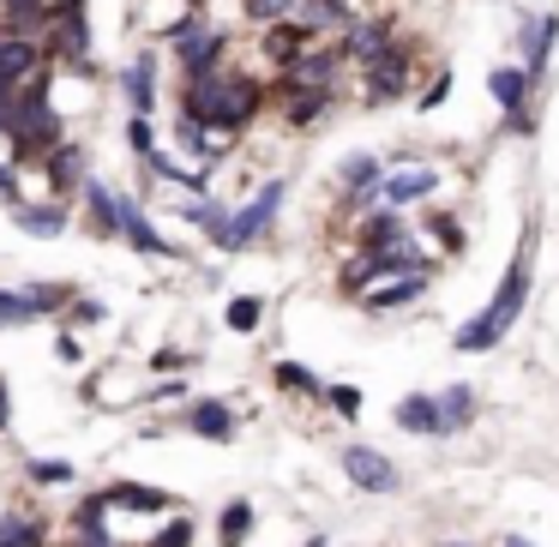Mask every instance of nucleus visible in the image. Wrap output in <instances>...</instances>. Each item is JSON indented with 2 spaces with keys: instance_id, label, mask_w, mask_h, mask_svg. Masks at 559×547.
I'll use <instances>...</instances> for the list:
<instances>
[{
  "instance_id": "f257e3e1",
  "label": "nucleus",
  "mask_w": 559,
  "mask_h": 547,
  "mask_svg": "<svg viewBox=\"0 0 559 547\" xmlns=\"http://www.w3.org/2000/svg\"><path fill=\"white\" fill-rule=\"evenodd\" d=\"M265 109V91L253 85V79L229 73V67H211V73L199 79H181V115L199 127H211V133H241L253 115Z\"/></svg>"
},
{
  "instance_id": "f03ea898",
  "label": "nucleus",
  "mask_w": 559,
  "mask_h": 547,
  "mask_svg": "<svg viewBox=\"0 0 559 547\" xmlns=\"http://www.w3.org/2000/svg\"><path fill=\"white\" fill-rule=\"evenodd\" d=\"M0 127L13 133L19 163H43V151L61 145V109L49 103V85H25L13 97H0Z\"/></svg>"
},
{
  "instance_id": "7ed1b4c3",
  "label": "nucleus",
  "mask_w": 559,
  "mask_h": 547,
  "mask_svg": "<svg viewBox=\"0 0 559 547\" xmlns=\"http://www.w3.org/2000/svg\"><path fill=\"white\" fill-rule=\"evenodd\" d=\"M523 295H530V265H523V253L511 259V271H506V283L493 289V301L481 307V313L469 319V325H457V349L463 355H481V349H493L499 337H506L511 325H518V313H523Z\"/></svg>"
},
{
  "instance_id": "20e7f679",
  "label": "nucleus",
  "mask_w": 559,
  "mask_h": 547,
  "mask_svg": "<svg viewBox=\"0 0 559 547\" xmlns=\"http://www.w3.org/2000/svg\"><path fill=\"white\" fill-rule=\"evenodd\" d=\"M43 79H49V49L25 31H0V97L43 85Z\"/></svg>"
},
{
  "instance_id": "39448f33",
  "label": "nucleus",
  "mask_w": 559,
  "mask_h": 547,
  "mask_svg": "<svg viewBox=\"0 0 559 547\" xmlns=\"http://www.w3.org/2000/svg\"><path fill=\"white\" fill-rule=\"evenodd\" d=\"M169 49H175V67H181V79H199V73H211V67H223V49H229V37H223L211 19H187L181 31L169 37Z\"/></svg>"
},
{
  "instance_id": "423d86ee",
  "label": "nucleus",
  "mask_w": 559,
  "mask_h": 547,
  "mask_svg": "<svg viewBox=\"0 0 559 547\" xmlns=\"http://www.w3.org/2000/svg\"><path fill=\"white\" fill-rule=\"evenodd\" d=\"M283 193H289L283 181H265V187H259V193H253V199H247V205L229 217V241H223V253H247V247H253L259 235L271 229V223H277Z\"/></svg>"
},
{
  "instance_id": "0eeeda50",
  "label": "nucleus",
  "mask_w": 559,
  "mask_h": 547,
  "mask_svg": "<svg viewBox=\"0 0 559 547\" xmlns=\"http://www.w3.org/2000/svg\"><path fill=\"white\" fill-rule=\"evenodd\" d=\"M13 223H19V235L61 241V235L73 229V205H67V199H19V205H13Z\"/></svg>"
},
{
  "instance_id": "6e6552de",
  "label": "nucleus",
  "mask_w": 559,
  "mask_h": 547,
  "mask_svg": "<svg viewBox=\"0 0 559 547\" xmlns=\"http://www.w3.org/2000/svg\"><path fill=\"white\" fill-rule=\"evenodd\" d=\"M121 199L109 181H97V175H85V187H79V205H85V229L97 235V241H115V229H121Z\"/></svg>"
},
{
  "instance_id": "1a4fd4ad",
  "label": "nucleus",
  "mask_w": 559,
  "mask_h": 547,
  "mask_svg": "<svg viewBox=\"0 0 559 547\" xmlns=\"http://www.w3.org/2000/svg\"><path fill=\"white\" fill-rule=\"evenodd\" d=\"M343 475H349L361 494H391V487H397V463L379 457L373 445H343Z\"/></svg>"
},
{
  "instance_id": "9d476101",
  "label": "nucleus",
  "mask_w": 559,
  "mask_h": 547,
  "mask_svg": "<svg viewBox=\"0 0 559 547\" xmlns=\"http://www.w3.org/2000/svg\"><path fill=\"white\" fill-rule=\"evenodd\" d=\"M115 241H121V247H133V253H145V259H163V253H175V247L163 241V229L145 217V205H139L133 193L121 199V229H115Z\"/></svg>"
},
{
  "instance_id": "9b49d317",
  "label": "nucleus",
  "mask_w": 559,
  "mask_h": 547,
  "mask_svg": "<svg viewBox=\"0 0 559 547\" xmlns=\"http://www.w3.org/2000/svg\"><path fill=\"white\" fill-rule=\"evenodd\" d=\"M115 85H121V97L133 103V115H157V55H133V61L121 67V73H115Z\"/></svg>"
},
{
  "instance_id": "f8f14e48",
  "label": "nucleus",
  "mask_w": 559,
  "mask_h": 547,
  "mask_svg": "<svg viewBox=\"0 0 559 547\" xmlns=\"http://www.w3.org/2000/svg\"><path fill=\"white\" fill-rule=\"evenodd\" d=\"M403 85H409V49L385 43V55H379V61H367V103H391Z\"/></svg>"
},
{
  "instance_id": "ddd939ff",
  "label": "nucleus",
  "mask_w": 559,
  "mask_h": 547,
  "mask_svg": "<svg viewBox=\"0 0 559 547\" xmlns=\"http://www.w3.org/2000/svg\"><path fill=\"white\" fill-rule=\"evenodd\" d=\"M181 427H187V433H199V439H211V445H229V439H235V409L223 397H199V403H187Z\"/></svg>"
},
{
  "instance_id": "4468645a",
  "label": "nucleus",
  "mask_w": 559,
  "mask_h": 547,
  "mask_svg": "<svg viewBox=\"0 0 559 547\" xmlns=\"http://www.w3.org/2000/svg\"><path fill=\"white\" fill-rule=\"evenodd\" d=\"M433 187H439V175H433V169H397V175H385V181L373 187V205L403 211V205H415V199H427Z\"/></svg>"
},
{
  "instance_id": "2eb2a0df",
  "label": "nucleus",
  "mask_w": 559,
  "mask_h": 547,
  "mask_svg": "<svg viewBox=\"0 0 559 547\" xmlns=\"http://www.w3.org/2000/svg\"><path fill=\"white\" fill-rule=\"evenodd\" d=\"M427 289V271H403V277H385V283H367L361 301L373 307V313H391V307H409L415 295Z\"/></svg>"
},
{
  "instance_id": "dca6fc26",
  "label": "nucleus",
  "mask_w": 559,
  "mask_h": 547,
  "mask_svg": "<svg viewBox=\"0 0 559 547\" xmlns=\"http://www.w3.org/2000/svg\"><path fill=\"white\" fill-rule=\"evenodd\" d=\"M337 67H343V55H337V49H301V55L289 61V79H283V85H313V91H331Z\"/></svg>"
},
{
  "instance_id": "f3484780",
  "label": "nucleus",
  "mask_w": 559,
  "mask_h": 547,
  "mask_svg": "<svg viewBox=\"0 0 559 547\" xmlns=\"http://www.w3.org/2000/svg\"><path fill=\"white\" fill-rule=\"evenodd\" d=\"M554 19H530V25H523V79H542V67H547V49H554Z\"/></svg>"
},
{
  "instance_id": "a211bd4d",
  "label": "nucleus",
  "mask_w": 559,
  "mask_h": 547,
  "mask_svg": "<svg viewBox=\"0 0 559 547\" xmlns=\"http://www.w3.org/2000/svg\"><path fill=\"white\" fill-rule=\"evenodd\" d=\"M397 427H403V433H421V439H439V433H445L433 397H403V403H397Z\"/></svg>"
},
{
  "instance_id": "6ab92c4d",
  "label": "nucleus",
  "mask_w": 559,
  "mask_h": 547,
  "mask_svg": "<svg viewBox=\"0 0 559 547\" xmlns=\"http://www.w3.org/2000/svg\"><path fill=\"white\" fill-rule=\"evenodd\" d=\"M385 43H391V25H349V37H343V61H379L385 55Z\"/></svg>"
},
{
  "instance_id": "aec40b11",
  "label": "nucleus",
  "mask_w": 559,
  "mask_h": 547,
  "mask_svg": "<svg viewBox=\"0 0 559 547\" xmlns=\"http://www.w3.org/2000/svg\"><path fill=\"white\" fill-rule=\"evenodd\" d=\"M253 535V499H229L217 511V547H241Z\"/></svg>"
},
{
  "instance_id": "412c9836",
  "label": "nucleus",
  "mask_w": 559,
  "mask_h": 547,
  "mask_svg": "<svg viewBox=\"0 0 559 547\" xmlns=\"http://www.w3.org/2000/svg\"><path fill=\"white\" fill-rule=\"evenodd\" d=\"M0 547H49V535H43V523L31 511H7L0 518Z\"/></svg>"
},
{
  "instance_id": "4be33fe9",
  "label": "nucleus",
  "mask_w": 559,
  "mask_h": 547,
  "mask_svg": "<svg viewBox=\"0 0 559 547\" xmlns=\"http://www.w3.org/2000/svg\"><path fill=\"white\" fill-rule=\"evenodd\" d=\"M301 49H307V25H283V19H277V25L265 31V55H271L277 67H289Z\"/></svg>"
},
{
  "instance_id": "5701e85b",
  "label": "nucleus",
  "mask_w": 559,
  "mask_h": 547,
  "mask_svg": "<svg viewBox=\"0 0 559 547\" xmlns=\"http://www.w3.org/2000/svg\"><path fill=\"white\" fill-rule=\"evenodd\" d=\"M25 295H31V307H37L43 319H61L67 307H73V283H25Z\"/></svg>"
},
{
  "instance_id": "b1692460",
  "label": "nucleus",
  "mask_w": 559,
  "mask_h": 547,
  "mask_svg": "<svg viewBox=\"0 0 559 547\" xmlns=\"http://www.w3.org/2000/svg\"><path fill=\"white\" fill-rule=\"evenodd\" d=\"M397 241H409V235H403V217L391 205L373 211V217H367V229H361V247L373 253V247H397Z\"/></svg>"
},
{
  "instance_id": "393cba45",
  "label": "nucleus",
  "mask_w": 559,
  "mask_h": 547,
  "mask_svg": "<svg viewBox=\"0 0 559 547\" xmlns=\"http://www.w3.org/2000/svg\"><path fill=\"white\" fill-rule=\"evenodd\" d=\"M25 481H31V487H73L79 469H73L67 457H31V463H25Z\"/></svg>"
},
{
  "instance_id": "a878e982",
  "label": "nucleus",
  "mask_w": 559,
  "mask_h": 547,
  "mask_svg": "<svg viewBox=\"0 0 559 547\" xmlns=\"http://www.w3.org/2000/svg\"><path fill=\"white\" fill-rule=\"evenodd\" d=\"M223 325H229L235 337H247V331H259V325H265V301H259V295H235V301L223 307Z\"/></svg>"
},
{
  "instance_id": "bb28decb",
  "label": "nucleus",
  "mask_w": 559,
  "mask_h": 547,
  "mask_svg": "<svg viewBox=\"0 0 559 547\" xmlns=\"http://www.w3.org/2000/svg\"><path fill=\"white\" fill-rule=\"evenodd\" d=\"M37 307H31V295L25 289H0V331H25V325H37Z\"/></svg>"
},
{
  "instance_id": "cd10ccee",
  "label": "nucleus",
  "mask_w": 559,
  "mask_h": 547,
  "mask_svg": "<svg viewBox=\"0 0 559 547\" xmlns=\"http://www.w3.org/2000/svg\"><path fill=\"white\" fill-rule=\"evenodd\" d=\"M439 421H445V433H451V427H463V421H469V415H475V391L469 385H451V391H439Z\"/></svg>"
},
{
  "instance_id": "c85d7f7f",
  "label": "nucleus",
  "mask_w": 559,
  "mask_h": 547,
  "mask_svg": "<svg viewBox=\"0 0 559 547\" xmlns=\"http://www.w3.org/2000/svg\"><path fill=\"white\" fill-rule=\"evenodd\" d=\"M289 91V121H319L325 115V103H331V91H313V85H283Z\"/></svg>"
},
{
  "instance_id": "c756f323",
  "label": "nucleus",
  "mask_w": 559,
  "mask_h": 547,
  "mask_svg": "<svg viewBox=\"0 0 559 547\" xmlns=\"http://www.w3.org/2000/svg\"><path fill=\"white\" fill-rule=\"evenodd\" d=\"M337 181L349 187V193H373V187H379V157H367V151H361V157H349L337 169Z\"/></svg>"
},
{
  "instance_id": "7c9ffc66",
  "label": "nucleus",
  "mask_w": 559,
  "mask_h": 547,
  "mask_svg": "<svg viewBox=\"0 0 559 547\" xmlns=\"http://www.w3.org/2000/svg\"><path fill=\"white\" fill-rule=\"evenodd\" d=\"M487 85H493V97H499V109L506 115H518V103H523V91H530V79L518 73V67H499L493 79H487Z\"/></svg>"
},
{
  "instance_id": "2f4dec72",
  "label": "nucleus",
  "mask_w": 559,
  "mask_h": 547,
  "mask_svg": "<svg viewBox=\"0 0 559 547\" xmlns=\"http://www.w3.org/2000/svg\"><path fill=\"white\" fill-rule=\"evenodd\" d=\"M277 385L295 391V397H319V391H325V385H319V373H307L301 361H277Z\"/></svg>"
},
{
  "instance_id": "473e14b6",
  "label": "nucleus",
  "mask_w": 559,
  "mask_h": 547,
  "mask_svg": "<svg viewBox=\"0 0 559 547\" xmlns=\"http://www.w3.org/2000/svg\"><path fill=\"white\" fill-rule=\"evenodd\" d=\"M145 547H193V518L169 511V530H157V542H145Z\"/></svg>"
},
{
  "instance_id": "72a5a7b5",
  "label": "nucleus",
  "mask_w": 559,
  "mask_h": 547,
  "mask_svg": "<svg viewBox=\"0 0 559 547\" xmlns=\"http://www.w3.org/2000/svg\"><path fill=\"white\" fill-rule=\"evenodd\" d=\"M127 145H133V157H139V163L157 157V133H151L145 115H133V121H127Z\"/></svg>"
},
{
  "instance_id": "f704fd0d",
  "label": "nucleus",
  "mask_w": 559,
  "mask_h": 547,
  "mask_svg": "<svg viewBox=\"0 0 559 547\" xmlns=\"http://www.w3.org/2000/svg\"><path fill=\"white\" fill-rule=\"evenodd\" d=\"M319 397H325L331 409L343 415V421H355V415H361V391H355V385H325Z\"/></svg>"
},
{
  "instance_id": "c9c22d12",
  "label": "nucleus",
  "mask_w": 559,
  "mask_h": 547,
  "mask_svg": "<svg viewBox=\"0 0 559 547\" xmlns=\"http://www.w3.org/2000/svg\"><path fill=\"white\" fill-rule=\"evenodd\" d=\"M55 361H61V367H79V361H85V343H79L73 325H61V337H55Z\"/></svg>"
},
{
  "instance_id": "e433bc0d",
  "label": "nucleus",
  "mask_w": 559,
  "mask_h": 547,
  "mask_svg": "<svg viewBox=\"0 0 559 547\" xmlns=\"http://www.w3.org/2000/svg\"><path fill=\"white\" fill-rule=\"evenodd\" d=\"M247 13H253L259 25H277V19L295 13V0H247Z\"/></svg>"
},
{
  "instance_id": "4c0bfd02",
  "label": "nucleus",
  "mask_w": 559,
  "mask_h": 547,
  "mask_svg": "<svg viewBox=\"0 0 559 547\" xmlns=\"http://www.w3.org/2000/svg\"><path fill=\"white\" fill-rule=\"evenodd\" d=\"M67 325H97V319H103V301H85V295H73V307H67Z\"/></svg>"
},
{
  "instance_id": "58836bf2",
  "label": "nucleus",
  "mask_w": 559,
  "mask_h": 547,
  "mask_svg": "<svg viewBox=\"0 0 559 547\" xmlns=\"http://www.w3.org/2000/svg\"><path fill=\"white\" fill-rule=\"evenodd\" d=\"M19 199H25V193H19V169H7V163H0V205L13 211Z\"/></svg>"
},
{
  "instance_id": "ea45409f",
  "label": "nucleus",
  "mask_w": 559,
  "mask_h": 547,
  "mask_svg": "<svg viewBox=\"0 0 559 547\" xmlns=\"http://www.w3.org/2000/svg\"><path fill=\"white\" fill-rule=\"evenodd\" d=\"M151 397H163V403H181V397H187V379H163V385H151Z\"/></svg>"
},
{
  "instance_id": "a19ab883",
  "label": "nucleus",
  "mask_w": 559,
  "mask_h": 547,
  "mask_svg": "<svg viewBox=\"0 0 559 547\" xmlns=\"http://www.w3.org/2000/svg\"><path fill=\"white\" fill-rule=\"evenodd\" d=\"M445 91H451V79L439 73V79H433V91H427V103H421V109H439V97H445Z\"/></svg>"
},
{
  "instance_id": "79ce46f5",
  "label": "nucleus",
  "mask_w": 559,
  "mask_h": 547,
  "mask_svg": "<svg viewBox=\"0 0 559 547\" xmlns=\"http://www.w3.org/2000/svg\"><path fill=\"white\" fill-rule=\"evenodd\" d=\"M7 409H13V397H7V379H0V433H7Z\"/></svg>"
},
{
  "instance_id": "37998d69",
  "label": "nucleus",
  "mask_w": 559,
  "mask_h": 547,
  "mask_svg": "<svg viewBox=\"0 0 559 547\" xmlns=\"http://www.w3.org/2000/svg\"><path fill=\"white\" fill-rule=\"evenodd\" d=\"M506 547H535V542H530V535H506Z\"/></svg>"
},
{
  "instance_id": "c03bdc74",
  "label": "nucleus",
  "mask_w": 559,
  "mask_h": 547,
  "mask_svg": "<svg viewBox=\"0 0 559 547\" xmlns=\"http://www.w3.org/2000/svg\"><path fill=\"white\" fill-rule=\"evenodd\" d=\"M439 547H463V542H439Z\"/></svg>"
}]
</instances>
